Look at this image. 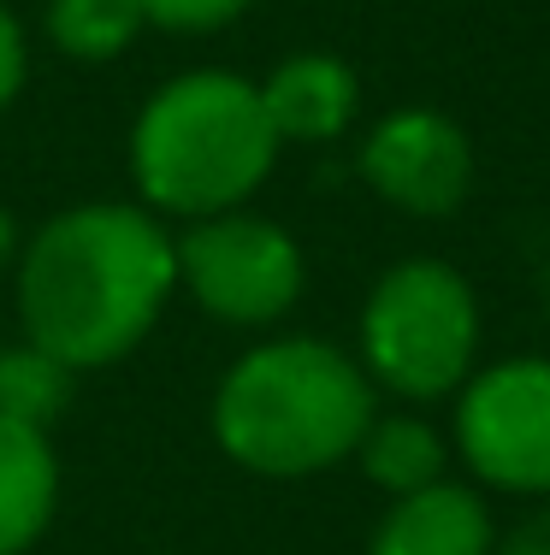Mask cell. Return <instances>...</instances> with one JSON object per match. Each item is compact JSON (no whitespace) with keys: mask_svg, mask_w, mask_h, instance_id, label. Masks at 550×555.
<instances>
[{"mask_svg":"<svg viewBox=\"0 0 550 555\" xmlns=\"http://www.w3.org/2000/svg\"><path fill=\"white\" fill-rule=\"evenodd\" d=\"M450 438H444L432 420L421 414H373L356 443V467L367 485H379L385 496H409V491H426V485L450 479Z\"/></svg>","mask_w":550,"mask_h":555,"instance_id":"cell-11","label":"cell"},{"mask_svg":"<svg viewBox=\"0 0 550 555\" xmlns=\"http://www.w3.org/2000/svg\"><path fill=\"white\" fill-rule=\"evenodd\" d=\"M279 154L260 89L226 65L166 77L130 125V183L149 214L178 224L248 207Z\"/></svg>","mask_w":550,"mask_h":555,"instance_id":"cell-3","label":"cell"},{"mask_svg":"<svg viewBox=\"0 0 550 555\" xmlns=\"http://www.w3.org/2000/svg\"><path fill=\"white\" fill-rule=\"evenodd\" d=\"M18 248H24V231H18V219H12V207H0V272L18 267Z\"/></svg>","mask_w":550,"mask_h":555,"instance_id":"cell-17","label":"cell"},{"mask_svg":"<svg viewBox=\"0 0 550 555\" xmlns=\"http://www.w3.org/2000/svg\"><path fill=\"white\" fill-rule=\"evenodd\" d=\"M361 373L402 402H438L479 366V301L450 260H397L361 301Z\"/></svg>","mask_w":550,"mask_h":555,"instance_id":"cell-4","label":"cell"},{"mask_svg":"<svg viewBox=\"0 0 550 555\" xmlns=\"http://www.w3.org/2000/svg\"><path fill=\"white\" fill-rule=\"evenodd\" d=\"M255 0H142V18L161 24V30L178 36H207V30H226L238 24Z\"/></svg>","mask_w":550,"mask_h":555,"instance_id":"cell-14","label":"cell"},{"mask_svg":"<svg viewBox=\"0 0 550 555\" xmlns=\"http://www.w3.org/2000/svg\"><path fill=\"white\" fill-rule=\"evenodd\" d=\"M450 449L491 491L550 496V354L474 366L456 390Z\"/></svg>","mask_w":550,"mask_h":555,"instance_id":"cell-6","label":"cell"},{"mask_svg":"<svg viewBox=\"0 0 550 555\" xmlns=\"http://www.w3.org/2000/svg\"><path fill=\"white\" fill-rule=\"evenodd\" d=\"M60 508V455L48 431L0 420V555H24L48 538Z\"/></svg>","mask_w":550,"mask_h":555,"instance_id":"cell-10","label":"cell"},{"mask_svg":"<svg viewBox=\"0 0 550 555\" xmlns=\"http://www.w3.org/2000/svg\"><path fill=\"white\" fill-rule=\"evenodd\" d=\"M491 555H550V508H539L533 520H521Z\"/></svg>","mask_w":550,"mask_h":555,"instance_id":"cell-16","label":"cell"},{"mask_svg":"<svg viewBox=\"0 0 550 555\" xmlns=\"http://www.w3.org/2000/svg\"><path fill=\"white\" fill-rule=\"evenodd\" d=\"M18 325L72 373L125 361L178 296L172 224L142 202H84L18 248Z\"/></svg>","mask_w":550,"mask_h":555,"instance_id":"cell-1","label":"cell"},{"mask_svg":"<svg viewBox=\"0 0 550 555\" xmlns=\"http://www.w3.org/2000/svg\"><path fill=\"white\" fill-rule=\"evenodd\" d=\"M373 378L325 337H267L214 385L207 426L255 479H314L356 455L373 420Z\"/></svg>","mask_w":550,"mask_h":555,"instance_id":"cell-2","label":"cell"},{"mask_svg":"<svg viewBox=\"0 0 550 555\" xmlns=\"http://www.w3.org/2000/svg\"><path fill=\"white\" fill-rule=\"evenodd\" d=\"M77 373L65 361H54L48 349H36L30 337L0 349V420H18V426L48 431L72 402Z\"/></svg>","mask_w":550,"mask_h":555,"instance_id":"cell-13","label":"cell"},{"mask_svg":"<svg viewBox=\"0 0 550 555\" xmlns=\"http://www.w3.org/2000/svg\"><path fill=\"white\" fill-rule=\"evenodd\" d=\"M491 550H497V526L486 496L456 479L391 496V508L379 514L373 538H367V555H491Z\"/></svg>","mask_w":550,"mask_h":555,"instance_id":"cell-8","label":"cell"},{"mask_svg":"<svg viewBox=\"0 0 550 555\" xmlns=\"http://www.w3.org/2000/svg\"><path fill=\"white\" fill-rule=\"evenodd\" d=\"M24 77H30V42H24V24L12 18V7H0V113L24 95Z\"/></svg>","mask_w":550,"mask_h":555,"instance_id":"cell-15","label":"cell"},{"mask_svg":"<svg viewBox=\"0 0 550 555\" xmlns=\"http://www.w3.org/2000/svg\"><path fill=\"white\" fill-rule=\"evenodd\" d=\"M260 107H267L279 142H337L349 137L361 113V77L337 54H291L260 77Z\"/></svg>","mask_w":550,"mask_h":555,"instance_id":"cell-9","label":"cell"},{"mask_svg":"<svg viewBox=\"0 0 550 555\" xmlns=\"http://www.w3.org/2000/svg\"><path fill=\"white\" fill-rule=\"evenodd\" d=\"M361 178L379 202L414 219H444L474 190V142L438 107H397L361 137Z\"/></svg>","mask_w":550,"mask_h":555,"instance_id":"cell-7","label":"cell"},{"mask_svg":"<svg viewBox=\"0 0 550 555\" xmlns=\"http://www.w3.org/2000/svg\"><path fill=\"white\" fill-rule=\"evenodd\" d=\"M172 248H178V289H190V301L219 325L260 332V325H279L303 301L308 260L296 248V236L284 224L248 214V207L178 224Z\"/></svg>","mask_w":550,"mask_h":555,"instance_id":"cell-5","label":"cell"},{"mask_svg":"<svg viewBox=\"0 0 550 555\" xmlns=\"http://www.w3.org/2000/svg\"><path fill=\"white\" fill-rule=\"evenodd\" d=\"M48 42L54 54L77 60V65H107L137 48V36L149 30L142 0H48L42 12Z\"/></svg>","mask_w":550,"mask_h":555,"instance_id":"cell-12","label":"cell"}]
</instances>
